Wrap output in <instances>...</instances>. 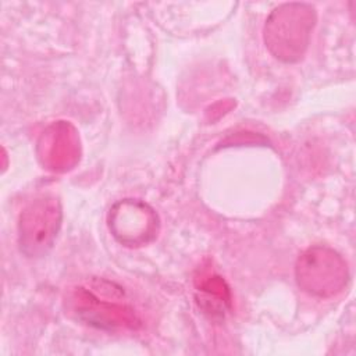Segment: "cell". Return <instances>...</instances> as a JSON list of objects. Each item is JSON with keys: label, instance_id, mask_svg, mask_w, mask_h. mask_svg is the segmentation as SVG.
I'll return each instance as SVG.
<instances>
[{"label": "cell", "instance_id": "obj_4", "mask_svg": "<svg viewBox=\"0 0 356 356\" xmlns=\"http://www.w3.org/2000/svg\"><path fill=\"white\" fill-rule=\"evenodd\" d=\"M108 228L113 236L124 246H143L152 242L159 232V217L145 202L124 199L108 211Z\"/></svg>", "mask_w": 356, "mask_h": 356}, {"label": "cell", "instance_id": "obj_3", "mask_svg": "<svg viewBox=\"0 0 356 356\" xmlns=\"http://www.w3.org/2000/svg\"><path fill=\"white\" fill-rule=\"evenodd\" d=\"M63 221L61 203L44 195L29 202L19 214L18 243L26 257H42L54 245Z\"/></svg>", "mask_w": 356, "mask_h": 356}, {"label": "cell", "instance_id": "obj_6", "mask_svg": "<svg viewBox=\"0 0 356 356\" xmlns=\"http://www.w3.org/2000/svg\"><path fill=\"white\" fill-rule=\"evenodd\" d=\"M75 310L79 317L97 327H132L135 323V317L131 310L107 302H100L83 288H79L75 293Z\"/></svg>", "mask_w": 356, "mask_h": 356}, {"label": "cell", "instance_id": "obj_1", "mask_svg": "<svg viewBox=\"0 0 356 356\" xmlns=\"http://www.w3.org/2000/svg\"><path fill=\"white\" fill-rule=\"evenodd\" d=\"M317 13L309 3H284L266 19L263 40L268 51L286 64L303 58L316 26Z\"/></svg>", "mask_w": 356, "mask_h": 356}, {"label": "cell", "instance_id": "obj_2", "mask_svg": "<svg viewBox=\"0 0 356 356\" xmlns=\"http://www.w3.org/2000/svg\"><path fill=\"white\" fill-rule=\"evenodd\" d=\"M298 286L316 298H332L341 293L348 281L349 270L345 259L332 248L314 245L303 250L295 263Z\"/></svg>", "mask_w": 356, "mask_h": 356}, {"label": "cell", "instance_id": "obj_5", "mask_svg": "<svg viewBox=\"0 0 356 356\" xmlns=\"http://www.w3.org/2000/svg\"><path fill=\"white\" fill-rule=\"evenodd\" d=\"M78 145V138L70 124H53L40 138L39 146L43 147L40 159L51 170H67L79 157Z\"/></svg>", "mask_w": 356, "mask_h": 356}]
</instances>
